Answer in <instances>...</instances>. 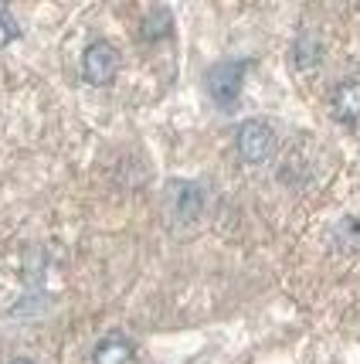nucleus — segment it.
Masks as SVG:
<instances>
[{
    "instance_id": "5",
    "label": "nucleus",
    "mask_w": 360,
    "mask_h": 364,
    "mask_svg": "<svg viewBox=\"0 0 360 364\" xmlns=\"http://www.w3.org/2000/svg\"><path fill=\"white\" fill-rule=\"evenodd\" d=\"M329 109L340 123H360V79L340 82L329 95Z\"/></svg>"
},
{
    "instance_id": "11",
    "label": "nucleus",
    "mask_w": 360,
    "mask_h": 364,
    "mask_svg": "<svg viewBox=\"0 0 360 364\" xmlns=\"http://www.w3.org/2000/svg\"><path fill=\"white\" fill-rule=\"evenodd\" d=\"M7 364H34V361H28V358H14V361H7Z\"/></svg>"
},
{
    "instance_id": "1",
    "label": "nucleus",
    "mask_w": 360,
    "mask_h": 364,
    "mask_svg": "<svg viewBox=\"0 0 360 364\" xmlns=\"http://www.w3.org/2000/svg\"><path fill=\"white\" fill-rule=\"evenodd\" d=\"M251 68V58H224V62H214L204 75V85H207V95L214 99V106L224 112H231L241 99V85H245V72Z\"/></svg>"
},
{
    "instance_id": "2",
    "label": "nucleus",
    "mask_w": 360,
    "mask_h": 364,
    "mask_svg": "<svg viewBox=\"0 0 360 364\" xmlns=\"http://www.w3.org/2000/svg\"><path fill=\"white\" fill-rule=\"evenodd\" d=\"M235 150L245 164H266L276 154V129L266 119H245L235 129Z\"/></svg>"
},
{
    "instance_id": "3",
    "label": "nucleus",
    "mask_w": 360,
    "mask_h": 364,
    "mask_svg": "<svg viewBox=\"0 0 360 364\" xmlns=\"http://www.w3.org/2000/svg\"><path fill=\"white\" fill-rule=\"evenodd\" d=\"M119 75V48L99 38L82 51V79L89 85H112Z\"/></svg>"
},
{
    "instance_id": "4",
    "label": "nucleus",
    "mask_w": 360,
    "mask_h": 364,
    "mask_svg": "<svg viewBox=\"0 0 360 364\" xmlns=\"http://www.w3.org/2000/svg\"><path fill=\"white\" fill-rule=\"evenodd\" d=\"M167 211H170L177 222H197L204 211V191L194 181H170L167 184Z\"/></svg>"
},
{
    "instance_id": "8",
    "label": "nucleus",
    "mask_w": 360,
    "mask_h": 364,
    "mask_svg": "<svg viewBox=\"0 0 360 364\" xmlns=\"http://www.w3.org/2000/svg\"><path fill=\"white\" fill-rule=\"evenodd\" d=\"M173 34V14L167 11V7H153L150 14L143 17V24H140V38L143 41H163V38H170Z\"/></svg>"
},
{
    "instance_id": "6",
    "label": "nucleus",
    "mask_w": 360,
    "mask_h": 364,
    "mask_svg": "<svg viewBox=\"0 0 360 364\" xmlns=\"http://www.w3.org/2000/svg\"><path fill=\"white\" fill-rule=\"evenodd\" d=\"M136 348L126 333H106L92 348V364H133Z\"/></svg>"
},
{
    "instance_id": "10",
    "label": "nucleus",
    "mask_w": 360,
    "mask_h": 364,
    "mask_svg": "<svg viewBox=\"0 0 360 364\" xmlns=\"http://www.w3.org/2000/svg\"><path fill=\"white\" fill-rule=\"evenodd\" d=\"M0 31H4V41L21 38V28H17V21L11 17V7H7V4H0Z\"/></svg>"
},
{
    "instance_id": "9",
    "label": "nucleus",
    "mask_w": 360,
    "mask_h": 364,
    "mask_svg": "<svg viewBox=\"0 0 360 364\" xmlns=\"http://www.w3.org/2000/svg\"><path fill=\"white\" fill-rule=\"evenodd\" d=\"M333 242L344 252H360V218H340L333 228Z\"/></svg>"
},
{
    "instance_id": "7",
    "label": "nucleus",
    "mask_w": 360,
    "mask_h": 364,
    "mask_svg": "<svg viewBox=\"0 0 360 364\" xmlns=\"http://www.w3.org/2000/svg\"><path fill=\"white\" fill-rule=\"evenodd\" d=\"M320 62H323V41H320L316 31L302 28L296 34V41H293V65H296L299 72H313Z\"/></svg>"
}]
</instances>
